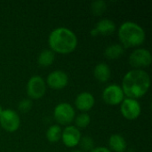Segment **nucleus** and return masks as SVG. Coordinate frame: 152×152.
<instances>
[{"label":"nucleus","mask_w":152,"mask_h":152,"mask_svg":"<svg viewBox=\"0 0 152 152\" xmlns=\"http://www.w3.org/2000/svg\"><path fill=\"white\" fill-rule=\"evenodd\" d=\"M80 148L85 151H91L94 148V142L92 137L90 136H84L81 137L78 142Z\"/></svg>","instance_id":"obj_21"},{"label":"nucleus","mask_w":152,"mask_h":152,"mask_svg":"<svg viewBox=\"0 0 152 152\" xmlns=\"http://www.w3.org/2000/svg\"><path fill=\"white\" fill-rule=\"evenodd\" d=\"M110 74L111 73H110V67L108 66V64L104 62L98 63L94 69V75L95 78L102 83L109 80V78L110 77Z\"/></svg>","instance_id":"obj_14"},{"label":"nucleus","mask_w":152,"mask_h":152,"mask_svg":"<svg viewBox=\"0 0 152 152\" xmlns=\"http://www.w3.org/2000/svg\"><path fill=\"white\" fill-rule=\"evenodd\" d=\"M110 148L116 152H124L126 149V142L120 134H112L109 139Z\"/></svg>","instance_id":"obj_15"},{"label":"nucleus","mask_w":152,"mask_h":152,"mask_svg":"<svg viewBox=\"0 0 152 152\" xmlns=\"http://www.w3.org/2000/svg\"><path fill=\"white\" fill-rule=\"evenodd\" d=\"M90 152H111L106 147H96L94 148Z\"/></svg>","instance_id":"obj_23"},{"label":"nucleus","mask_w":152,"mask_h":152,"mask_svg":"<svg viewBox=\"0 0 152 152\" xmlns=\"http://www.w3.org/2000/svg\"><path fill=\"white\" fill-rule=\"evenodd\" d=\"M124 53V47L119 44H113L106 47L104 54L108 59H118Z\"/></svg>","instance_id":"obj_17"},{"label":"nucleus","mask_w":152,"mask_h":152,"mask_svg":"<svg viewBox=\"0 0 152 152\" xmlns=\"http://www.w3.org/2000/svg\"><path fill=\"white\" fill-rule=\"evenodd\" d=\"M120 110L122 115L129 119L133 120L137 118L142 111L141 105L137 100L131 99V98H126L122 101L121 106H120Z\"/></svg>","instance_id":"obj_8"},{"label":"nucleus","mask_w":152,"mask_h":152,"mask_svg":"<svg viewBox=\"0 0 152 152\" xmlns=\"http://www.w3.org/2000/svg\"><path fill=\"white\" fill-rule=\"evenodd\" d=\"M46 138L50 142H57L61 138V128L57 125L51 126L46 131Z\"/></svg>","instance_id":"obj_18"},{"label":"nucleus","mask_w":152,"mask_h":152,"mask_svg":"<svg viewBox=\"0 0 152 152\" xmlns=\"http://www.w3.org/2000/svg\"><path fill=\"white\" fill-rule=\"evenodd\" d=\"M46 86L45 80L40 76H33L27 84V94L31 99H39L45 94Z\"/></svg>","instance_id":"obj_7"},{"label":"nucleus","mask_w":152,"mask_h":152,"mask_svg":"<svg viewBox=\"0 0 152 152\" xmlns=\"http://www.w3.org/2000/svg\"><path fill=\"white\" fill-rule=\"evenodd\" d=\"M116 29L115 23L110 19H102L98 21L96 26L91 30V35L95 37L99 34L103 36H108L112 34Z\"/></svg>","instance_id":"obj_12"},{"label":"nucleus","mask_w":152,"mask_h":152,"mask_svg":"<svg viewBox=\"0 0 152 152\" xmlns=\"http://www.w3.org/2000/svg\"><path fill=\"white\" fill-rule=\"evenodd\" d=\"M71 152H83V151H71Z\"/></svg>","instance_id":"obj_25"},{"label":"nucleus","mask_w":152,"mask_h":152,"mask_svg":"<svg viewBox=\"0 0 152 152\" xmlns=\"http://www.w3.org/2000/svg\"><path fill=\"white\" fill-rule=\"evenodd\" d=\"M53 116L58 123L61 125H69L74 120L75 110L69 103L61 102L54 108Z\"/></svg>","instance_id":"obj_4"},{"label":"nucleus","mask_w":152,"mask_h":152,"mask_svg":"<svg viewBox=\"0 0 152 152\" xmlns=\"http://www.w3.org/2000/svg\"><path fill=\"white\" fill-rule=\"evenodd\" d=\"M32 108V102L29 99H23L18 104V109L22 113L28 112Z\"/></svg>","instance_id":"obj_22"},{"label":"nucleus","mask_w":152,"mask_h":152,"mask_svg":"<svg viewBox=\"0 0 152 152\" xmlns=\"http://www.w3.org/2000/svg\"><path fill=\"white\" fill-rule=\"evenodd\" d=\"M47 85L53 89H62L69 82L68 75L62 70H54L51 72L46 79Z\"/></svg>","instance_id":"obj_11"},{"label":"nucleus","mask_w":152,"mask_h":152,"mask_svg":"<svg viewBox=\"0 0 152 152\" xmlns=\"http://www.w3.org/2000/svg\"><path fill=\"white\" fill-rule=\"evenodd\" d=\"M152 56L151 52L144 48L134 50L129 56V63L134 68H145L151 65Z\"/></svg>","instance_id":"obj_6"},{"label":"nucleus","mask_w":152,"mask_h":152,"mask_svg":"<svg viewBox=\"0 0 152 152\" xmlns=\"http://www.w3.org/2000/svg\"><path fill=\"white\" fill-rule=\"evenodd\" d=\"M61 139L64 145L72 148L78 145V142L81 139V133L76 126H69L61 132Z\"/></svg>","instance_id":"obj_10"},{"label":"nucleus","mask_w":152,"mask_h":152,"mask_svg":"<svg viewBox=\"0 0 152 152\" xmlns=\"http://www.w3.org/2000/svg\"><path fill=\"white\" fill-rule=\"evenodd\" d=\"M151 78L149 74L142 69H133L128 71L122 81V90L124 94L131 99L142 97L149 90Z\"/></svg>","instance_id":"obj_1"},{"label":"nucleus","mask_w":152,"mask_h":152,"mask_svg":"<svg viewBox=\"0 0 152 152\" xmlns=\"http://www.w3.org/2000/svg\"><path fill=\"white\" fill-rule=\"evenodd\" d=\"M20 124L19 115L12 110H3L0 114V125L7 132H15Z\"/></svg>","instance_id":"obj_5"},{"label":"nucleus","mask_w":152,"mask_h":152,"mask_svg":"<svg viewBox=\"0 0 152 152\" xmlns=\"http://www.w3.org/2000/svg\"><path fill=\"white\" fill-rule=\"evenodd\" d=\"M54 58H55L54 53L52 50L45 49L39 53L37 57V62L42 67H48L53 62Z\"/></svg>","instance_id":"obj_16"},{"label":"nucleus","mask_w":152,"mask_h":152,"mask_svg":"<svg viewBox=\"0 0 152 152\" xmlns=\"http://www.w3.org/2000/svg\"><path fill=\"white\" fill-rule=\"evenodd\" d=\"M94 102L95 101L94 95L88 92H83L79 94L75 100L76 107L81 111L90 110L94 107Z\"/></svg>","instance_id":"obj_13"},{"label":"nucleus","mask_w":152,"mask_h":152,"mask_svg":"<svg viewBox=\"0 0 152 152\" xmlns=\"http://www.w3.org/2000/svg\"><path fill=\"white\" fill-rule=\"evenodd\" d=\"M118 37L126 48L138 46L145 40V31L134 21H126L118 28Z\"/></svg>","instance_id":"obj_3"},{"label":"nucleus","mask_w":152,"mask_h":152,"mask_svg":"<svg viewBox=\"0 0 152 152\" xmlns=\"http://www.w3.org/2000/svg\"><path fill=\"white\" fill-rule=\"evenodd\" d=\"M2 111H3V109H2V107H1V105H0V114H1Z\"/></svg>","instance_id":"obj_24"},{"label":"nucleus","mask_w":152,"mask_h":152,"mask_svg":"<svg viewBox=\"0 0 152 152\" xmlns=\"http://www.w3.org/2000/svg\"><path fill=\"white\" fill-rule=\"evenodd\" d=\"M103 101L110 105H117L124 100V93L118 85H110L102 92Z\"/></svg>","instance_id":"obj_9"},{"label":"nucleus","mask_w":152,"mask_h":152,"mask_svg":"<svg viewBox=\"0 0 152 152\" xmlns=\"http://www.w3.org/2000/svg\"><path fill=\"white\" fill-rule=\"evenodd\" d=\"M90 122H91V118L86 112L79 114L75 118V124L78 128H86L90 124Z\"/></svg>","instance_id":"obj_20"},{"label":"nucleus","mask_w":152,"mask_h":152,"mask_svg":"<svg viewBox=\"0 0 152 152\" xmlns=\"http://www.w3.org/2000/svg\"><path fill=\"white\" fill-rule=\"evenodd\" d=\"M51 50L59 53H69L77 45V38L75 33L68 28L60 27L53 29L48 38Z\"/></svg>","instance_id":"obj_2"},{"label":"nucleus","mask_w":152,"mask_h":152,"mask_svg":"<svg viewBox=\"0 0 152 152\" xmlns=\"http://www.w3.org/2000/svg\"><path fill=\"white\" fill-rule=\"evenodd\" d=\"M107 8V4L106 2L103 0H97L92 3L91 5V9H92V12L96 15V16H100L102 15Z\"/></svg>","instance_id":"obj_19"}]
</instances>
